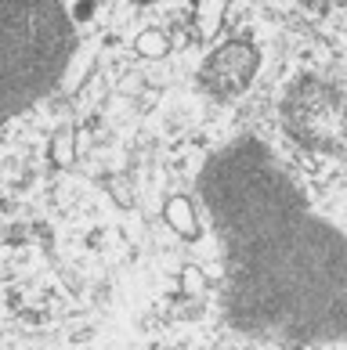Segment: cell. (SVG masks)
Returning a JSON list of instances; mask_svg holds the SVG:
<instances>
[{"label": "cell", "mask_w": 347, "mask_h": 350, "mask_svg": "<svg viewBox=\"0 0 347 350\" xmlns=\"http://www.w3.org/2000/svg\"><path fill=\"white\" fill-rule=\"evenodd\" d=\"M76 33L58 0H0V123L62 80Z\"/></svg>", "instance_id": "cell-2"}, {"label": "cell", "mask_w": 347, "mask_h": 350, "mask_svg": "<svg viewBox=\"0 0 347 350\" xmlns=\"http://www.w3.org/2000/svg\"><path fill=\"white\" fill-rule=\"evenodd\" d=\"M282 126L311 152H347V90L318 76H300L282 98Z\"/></svg>", "instance_id": "cell-3"}, {"label": "cell", "mask_w": 347, "mask_h": 350, "mask_svg": "<svg viewBox=\"0 0 347 350\" xmlns=\"http://www.w3.org/2000/svg\"><path fill=\"white\" fill-rule=\"evenodd\" d=\"M141 51H152V55H156V51H163V40H159V36H152V40H149V36H141V44H138Z\"/></svg>", "instance_id": "cell-6"}, {"label": "cell", "mask_w": 347, "mask_h": 350, "mask_svg": "<svg viewBox=\"0 0 347 350\" xmlns=\"http://www.w3.org/2000/svg\"><path fill=\"white\" fill-rule=\"evenodd\" d=\"M257 66H261V55L250 40H228L203 62L199 83L210 98H239L253 83Z\"/></svg>", "instance_id": "cell-4"}, {"label": "cell", "mask_w": 347, "mask_h": 350, "mask_svg": "<svg viewBox=\"0 0 347 350\" xmlns=\"http://www.w3.org/2000/svg\"><path fill=\"white\" fill-rule=\"evenodd\" d=\"M199 196L224 256V314L275 343L347 340V239L257 137L217 148Z\"/></svg>", "instance_id": "cell-1"}, {"label": "cell", "mask_w": 347, "mask_h": 350, "mask_svg": "<svg viewBox=\"0 0 347 350\" xmlns=\"http://www.w3.org/2000/svg\"><path fill=\"white\" fill-rule=\"evenodd\" d=\"M166 220H170V228H177V235H185V239H192L199 231L196 206H188L185 199H170V202H166Z\"/></svg>", "instance_id": "cell-5"}]
</instances>
